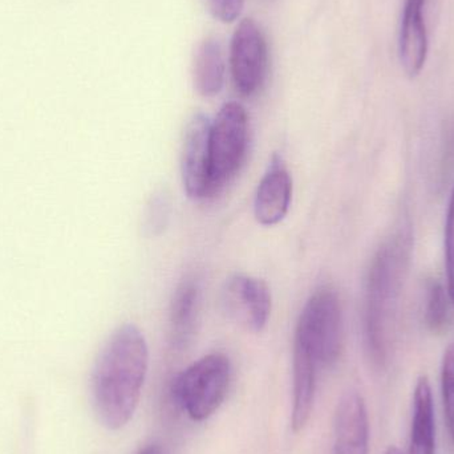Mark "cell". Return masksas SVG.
I'll return each instance as SVG.
<instances>
[{"label":"cell","mask_w":454,"mask_h":454,"mask_svg":"<svg viewBox=\"0 0 454 454\" xmlns=\"http://www.w3.org/2000/svg\"><path fill=\"white\" fill-rule=\"evenodd\" d=\"M149 367V349L136 325L114 331L92 373V402L106 428H124L137 410Z\"/></svg>","instance_id":"cell-1"},{"label":"cell","mask_w":454,"mask_h":454,"mask_svg":"<svg viewBox=\"0 0 454 454\" xmlns=\"http://www.w3.org/2000/svg\"><path fill=\"white\" fill-rule=\"evenodd\" d=\"M410 235L399 232L379 248L368 270L364 338L368 356L378 367H383L388 359L391 335L410 261Z\"/></svg>","instance_id":"cell-2"},{"label":"cell","mask_w":454,"mask_h":454,"mask_svg":"<svg viewBox=\"0 0 454 454\" xmlns=\"http://www.w3.org/2000/svg\"><path fill=\"white\" fill-rule=\"evenodd\" d=\"M294 346L304 349L319 368H331L343 351V312L338 293L331 287L315 291L296 323Z\"/></svg>","instance_id":"cell-3"},{"label":"cell","mask_w":454,"mask_h":454,"mask_svg":"<svg viewBox=\"0 0 454 454\" xmlns=\"http://www.w3.org/2000/svg\"><path fill=\"white\" fill-rule=\"evenodd\" d=\"M231 379V364L223 354L201 357L177 376L173 395L193 421H205L223 405Z\"/></svg>","instance_id":"cell-4"},{"label":"cell","mask_w":454,"mask_h":454,"mask_svg":"<svg viewBox=\"0 0 454 454\" xmlns=\"http://www.w3.org/2000/svg\"><path fill=\"white\" fill-rule=\"evenodd\" d=\"M248 117L240 104L227 103L210 125V199L234 180L247 157Z\"/></svg>","instance_id":"cell-5"},{"label":"cell","mask_w":454,"mask_h":454,"mask_svg":"<svg viewBox=\"0 0 454 454\" xmlns=\"http://www.w3.org/2000/svg\"><path fill=\"white\" fill-rule=\"evenodd\" d=\"M230 69L235 90L245 96H255L264 85L269 69V50L261 27L253 19H243L232 35Z\"/></svg>","instance_id":"cell-6"},{"label":"cell","mask_w":454,"mask_h":454,"mask_svg":"<svg viewBox=\"0 0 454 454\" xmlns=\"http://www.w3.org/2000/svg\"><path fill=\"white\" fill-rule=\"evenodd\" d=\"M210 125L205 114L189 120L184 135L181 173L184 188L192 200L210 199Z\"/></svg>","instance_id":"cell-7"},{"label":"cell","mask_w":454,"mask_h":454,"mask_svg":"<svg viewBox=\"0 0 454 454\" xmlns=\"http://www.w3.org/2000/svg\"><path fill=\"white\" fill-rule=\"evenodd\" d=\"M223 304L230 317L254 333L266 327L271 314V294L263 280L234 275L223 291Z\"/></svg>","instance_id":"cell-8"},{"label":"cell","mask_w":454,"mask_h":454,"mask_svg":"<svg viewBox=\"0 0 454 454\" xmlns=\"http://www.w3.org/2000/svg\"><path fill=\"white\" fill-rule=\"evenodd\" d=\"M293 199V178L285 160L274 154L256 189L254 215L263 226L278 225L290 210Z\"/></svg>","instance_id":"cell-9"},{"label":"cell","mask_w":454,"mask_h":454,"mask_svg":"<svg viewBox=\"0 0 454 454\" xmlns=\"http://www.w3.org/2000/svg\"><path fill=\"white\" fill-rule=\"evenodd\" d=\"M370 421L364 399L356 391L339 400L333 427V454H368Z\"/></svg>","instance_id":"cell-10"},{"label":"cell","mask_w":454,"mask_h":454,"mask_svg":"<svg viewBox=\"0 0 454 454\" xmlns=\"http://www.w3.org/2000/svg\"><path fill=\"white\" fill-rule=\"evenodd\" d=\"M427 0H405L400 29V61L405 74L415 79L421 74L428 56V34H427L424 7Z\"/></svg>","instance_id":"cell-11"},{"label":"cell","mask_w":454,"mask_h":454,"mask_svg":"<svg viewBox=\"0 0 454 454\" xmlns=\"http://www.w3.org/2000/svg\"><path fill=\"white\" fill-rule=\"evenodd\" d=\"M200 301L201 288L199 280L186 277L178 285L170 304V341L175 348H185L193 339L199 322Z\"/></svg>","instance_id":"cell-12"},{"label":"cell","mask_w":454,"mask_h":454,"mask_svg":"<svg viewBox=\"0 0 454 454\" xmlns=\"http://www.w3.org/2000/svg\"><path fill=\"white\" fill-rule=\"evenodd\" d=\"M319 365L304 349L294 346L293 357V424L294 432L303 431L314 407Z\"/></svg>","instance_id":"cell-13"},{"label":"cell","mask_w":454,"mask_h":454,"mask_svg":"<svg viewBox=\"0 0 454 454\" xmlns=\"http://www.w3.org/2000/svg\"><path fill=\"white\" fill-rule=\"evenodd\" d=\"M436 426H434V396L427 376L419 378L413 394L412 429L410 454H434Z\"/></svg>","instance_id":"cell-14"},{"label":"cell","mask_w":454,"mask_h":454,"mask_svg":"<svg viewBox=\"0 0 454 454\" xmlns=\"http://www.w3.org/2000/svg\"><path fill=\"white\" fill-rule=\"evenodd\" d=\"M194 85L200 95L213 98L225 82V60L218 40L207 37L201 43L194 59Z\"/></svg>","instance_id":"cell-15"},{"label":"cell","mask_w":454,"mask_h":454,"mask_svg":"<svg viewBox=\"0 0 454 454\" xmlns=\"http://www.w3.org/2000/svg\"><path fill=\"white\" fill-rule=\"evenodd\" d=\"M448 291L442 283L431 280L427 288L426 323L432 333L444 331L448 323Z\"/></svg>","instance_id":"cell-16"},{"label":"cell","mask_w":454,"mask_h":454,"mask_svg":"<svg viewBox=\"0 0 454 454\" xmlns=\"http://www.w3.org/2000/svg\"><path fill=\"white\" fill-rule=\"evenodd\" d=\"M442 391L448 431H450V439L454 442V343L448 346L444 352L442 367Z\"/></svg>","instance_id":"cell-17"},{"label":"cell","mask_w":454,"mask_h":454,"mask_svg":"<svg viewBox=\"0 0 454 454\" xmlns=\"http://www.w3.org/2000/svg\"><path fill=\"white\" fill-rule=\"evenodd\" d=\"M170 200L164 192L154 194L145 215V229L151 235H160L169 223Z\"/></svg>","instance_id":"cell-18"},{"label":"cell","mask_w":454,"mask_h":454,"mask_svg":"<svg viewBox=\"0 0 454 454\" xmlns=\"http://www.w3.org/2000/svg\"><path fill=\"white\" fill-rule=\"evenodd\" d=\"M445 267H447L448 295L454 304V185L448 205L445 223Z\"/></svg>","instance_id":"cell-19"},{"label":"cell","mask_w":454,"mask_h":454,"mask_svg":"<svg viewBox=\"0 0 454 454\" xmlns=\"http://www.w3.org/2000/svg\"><path fill=\"white\" fill-rule=\"evenodd\" d=\"M210 13L223 23H231L242 12L245 0H205Z\"/></svg>","instance_id":"cell-20"},{"label":"cell","mask_w":454,"mask_h":454,"mask_svg":"<svg viewBox=\"0 0 454 454\" xmlns=\"http://www.w3.org/2000/svg\"><path fill=\"white\" fill-rule=\"evenodd\" d=\"M138 454H164L159 445H149Z\"/></svg>","instance_id":"cell-21"},{"label":"cell","mask_w":454,"mask_h":454,"mask_svg":"<svg viewBox=\"0 0 454 454\" xmlns=\"http://www.w3.org/2000/svg\"><path fill=\"white\" fill-rule=\"evenodd\" d=\"M386 454H404L402 452V450H399V448L396 447H391L388 450H387Z\"/></svg>","instance_id":"cell-22"}]
</instances>
